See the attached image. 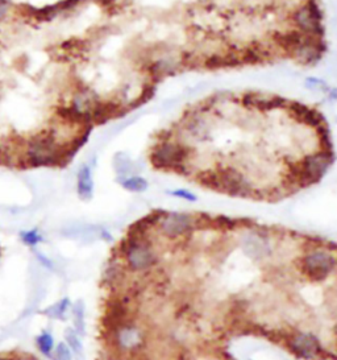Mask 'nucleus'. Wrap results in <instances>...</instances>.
Returning a JSON list of instances; mask_svg holds the SVG:
<instances>
[{"mask_svg":"<svg viewBox=\"0 0 337 360\" xmlns=\"http://www.w3.org/2000/svg\"><path fill=\"white\" fill-rule=\"evenodd\" d=\"M0 360H40L33 354L23 350H1Z\"/></svg>","mask_w":337,"mask_h":360,"instance_id":"9b49d317","label":"nucleus"},{"mask_svg":"<svg viewBox=\"0 0 337 360\" xmlns=\"http://www.w3.org/2000/svg\"><path fill=\"white\" fill-rule=\"evenodd\" d=\"M287 349L299 359L316 360L323 354L322 343L312 333L295 331L287 338Z\"/></svg>","mask_w":337,"mask_h":360,"instance_id":"39448f33","label":"nucleus"},{"mask_svg":"<svg viewBox=\"0 0 337 360\" xmlns=\"http://www.w3.org/2000/svg\"><path fill=\"white\" fill-rule=\"evenodd\" d=\"M41 349L45 351V354H47L51 349V338L49 335H45L41 341Z\"/></svg>","mask_w":337,"mask_h":360,"instance_id":"f3484780","label":"nucleus"},{"mask_svg":"<svg viewBox=\"0 0 337 360\" xmlns=\"http://www.w3.org/2000/svg\"><path fill=\"white\" fill-rule=\"evenodd\" d=\"M124 278V270L118 262H110L103 274V281H106L107 285H115L118 281Z\"/></svg>","mask_w":337,"mask_h":360,"instance_id":"9d476101","label":"nucleus"},{"mask_svg":"<svg viewBox=\"0 0 337 360\" xmlns=\"http://www.w3.org/2000/svg\"><path fill=\"white\" fill-rule=\"evenodd\" d=\"M78 193L81 198L84 201L90 200L91 196H92V181H91L90 172L87 168H83L79 172Z\"/></svg>","mask_w":337,"mask_h":360,"instance_id":"1a4fd4ad","label":"nucleus"},{"mask_svg":"<svg viewBox=\"0 0 337 360\" xmlns=\"http://www.w3.org/2000/svg\"><path fill=\"white\" fill-rule=\"evenodd\" d=\"M158 226L164 235L175 239L195 228V215L188 212H164Z\"/></svg>","mask_w":337,"mask_h":360,"instance_id":"0eeeda50","label":"nucleus"},{"mask_svg":"<svg viewBox=\"0 0 337 360\" xmlns=\"http://www.w3.org/2000/svg\"><path fill=\"white\" fill-rule=\"evenodd\" d=\"M123 186H124L126 190H129V192L140 193L144 192V190L148 188V184H146L145 180H142L140 177H134V178H129V180L124 181V182H123Z\"/></svg>","mask_w":337,"mask_h":360,"instance_id":"4468645a","label":"nucleus"},{"mask_svg":"<svg viewBox=\"0 0 337 360\" xmlns=\"http://www.w3.org/2000/svg\"><path fill=\"white\" fill-rule=\"evenodd\" d=\"M172 194L175 197H179V198H183L186 201H190V202H195L196 197L194 194L188 192H184V190H176V192H172Z\"/></svg>","mask_w":337,"mask_h":360,"instance_id":"dca6fc26","label":"nucleus"},{"mask_svg":"<svg viewBox=\"0 0 337 360\" xmlns=\"http://www.w3.org/2000/svg\"><path fill=\"white\" fill-rule=\"evenodd\" d=\"M8 4H9L8 0H0V20H3L7 15L8 9H9Z\"/></svg>","mask_w":337,"mask_h":360,"instance_id":"a211bd4d","label":"nucleus"},{"mask_svg":"<svg viewBox=\"0 0 337 360\" xmlns=\"http://www.w3.org/2000/svg\"><path fill=\"white\" fill-rule=\"evenodd\" d=\"M120 247L126 265L134 272H145L157 264V255L146 238L134 239L126 236Z\"/></svg>","mask_w":337,"mask_h":360,"instance_id":"7ed1b4c3","label":"nucleus"},{"mask_svg":"<svg viewBox=\"0 0 337 360\" xmlns=\"http://www.w3.org/2000/svg\"><path fill=\"white\" fill-rule=\"evenodd\" d=\"M146 158L154 170L212 192L273 202L320 182L335 148L314 104L263 91H216L153 133Z\"/></svg>","mask_w":337,"mask_h":360,"instance_id":"f03ea898","label":"nucleus"},{"mask_svg":"<svg viewBox=\"0 0 337 360\" xmlns=\"http://www.w3.org/2000/svg\"><path fill=\"white\" fill-rule=\"evenodd\" d=\"M0 255H1V250H0Z\"/></svg>","mask_w":337,"mask_h":360,"instance_id":"6ab92c4d","label":"nucleus"},{"mask_svg":"<svg viewBox=\"0 0 337 360\" xmlns=\"http://www.w3.org/2000/svg\"><path fill=\"white\" fill-rule=\"evenodd\" d=\"M111 342L116 351L123 354L136 353L144 349L145 346V333L134 325V322L123 326L111 334Z\"/></svg>","mask_w":337,"mask_h":360,"instance_id":"423d86ee","label":"nucleus"},{"mask_svg":"<svg viewBox=\"0 0 337 360\" xmlns=\"http://www.w3.org/2000/svg\"><path fill=\"white\" fill-rule=\"evenodd\" d=\"M243 250L245 255L253 260H262L271 252L269 240L259 232H252L244 238Z\"/></svg>","mask_w":337,"mask_h":360,"instance_id":"6e6552de","label":"nucleus"},{"mask_svg":"<svg viewBox=\"0 0 337 360\" xmlns=\"http://www.w3.org/2000/svg\"><path fill=\"white\" fill-rule=\"evenodd\" d=\"M66 338L67 342H69V346H70V349L74 351V355L77 357V359L83 360V347L81 341H79V338L77 337L74 331H71V330H69Z\"/></svg>","mask_w":337,"mask_h":360,"instance_id":"ddd939ff","label":"nucleus"},{"mask_svg":"<svg viewBox=\"0 0 337 360\" xmlns=\"http://www.w3.org/2000/svg\"><path fill=\"white\" fill-rule=\"evenodd\" d=\"M311 0H59L35 21L61 32L46 47L50 118L84 147L98 127L154 98L183 73L300 65Z\"/></svg>","mask_w":337,"mask_h":360,"instance_id":"f257e3e1","label":"nucleus"},{"mask_svg":"<svg viewBox=\"0 0 337 360\" xmlns=\"http://www.w3.org/2000/svg\"><path fill=\"white\" fill-rule=\"evenodd\" d=\"M336 268V258L328 251L314 250L302 258V269L306 277L312 281H323Z\"/></svg>","mask_w":337,"mask_h":360,"instance_id":"20e7f679","label":"nucleus"},{"mask_svg":"<svg viewBox=\"0 0 337 360\" xmlns=\"http://www.w3.org/2000/svg\"><path fill=\"white\" fill-rule=\"evenodd\" d=\"M57 357L58 360H71L70 351L65 345H59L58 350H57Z\"/></svg>","mask_w":337,"mask_h":360,"instance_id":"2eb2a0df","label":"nucleus"},{"mask_svg":"<svg viewBox=\"0 0 337 360\" xmlns=\"http://www.w3.org/2000/svg\"><path fill=\"white\" fill-rule=\"evenodd\" d=\"M73 314H74L75 327L78 330L79 334H84V305L82 301H78L73 308Z\"/></svg>","mask_w":337,"mask_h":360,"instance_id":"f8f14e48","label":"nucleus"}]
</instances>
